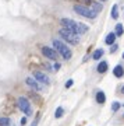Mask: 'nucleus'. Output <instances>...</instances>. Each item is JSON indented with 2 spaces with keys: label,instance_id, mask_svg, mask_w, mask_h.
<instances>
[{
  "label": "nucleus",
  "instance_id": "nucleus-23",
  "mask_svg": "<svg viewBox=\"0 0 124 126\" xmlns=\"http://www.w3.org/2000/svg\"><path fill=\"white\" fill-rule=\"evenodd\" d=\"M53 69H54V70H59V69H60V64H59V63H56V64L53 66Z\"/></svg>",
  "mask_w": 124,
  "mask_h": 126
},
{
  "label": "nucleus",
  "instance_id": "nucleus-3",
  "mask_svg": "<svg viewBox=\"0 0 124 126\" xmlns=\"http://www.w3.org/2000/svg\"><path fill=\"white\" fill-rule=\"evenodd\" d=\"M59 34H60V36H62L64 41H67L68 44H71V45H77L78 42H80V38H78V35L77 34H74L73 31H70V30H67V28H62L60 31H59Z\"/></svg>",
  "mask_w": 124,
  "mask_h": 126
},
{
  "label": "nucleus",
  "instance_id": "nucleus-15",
  "mask_svg": "<svg viewBox=\"0 0 124 126\" xmlns=\"http://www.w3.org/2000/svg\"><path fill=\"white\" fill-rule=\"evenodd\" d=\"M63 113H64V109L62 108V107H59L57 109H56V112H54V118H62L63 116Z\"/></svg>",
  "mask_w": 124,
  "mask_h": 126
},
{
  "label": "nucleus",
  "instance_id": "nucleus-25",
  "mask_svg": "<svg viewBox=\"0 0 124 126\" xmlns=\"http://www.w3.org/2000/svg\"><path fill=\"white\" fill-rule=\"evenodd\" d=\"M121 93H123V94H124V86L121 87Z\"/></svg>",
  "mask_w": 124,
  "mask_h": 126
},
{
  "label": "nucleus",
  "instance_id": "nucleus-10",
  "mask_svg": "<svg viewBox=\"0 0 124 126\" xmlns=\"http://www.w3.org/2000/svg\"><path fill=\"white\" fill-rule=\"evenodd\" d=\"M96 101H98V104H105V101H106V95H105L103 91H98L96 93Z\"/></svg>",
  "mask_w": 124,
  "mask_h": 126
},
{
  "label": "nucleus",
  "instance_id": "nucleus-11",
  "mask_svg": "<svg viewBox=\"0 0 124 126\" xmlns=\"http://www.w3.org/2000/svg\"><path fill=\"white\" fill-rule=\"evenodd\" d=\"M114 39H116V34L114 32H110V34H107L105 42H106L107 45H113V44H114Z\"/></svg>",
  "mask_w": 124,
  "mask_h": 126
},
{
  "label": "nucleus",
  "instance_id": "nucleus-2",
  "mask_svg": "<svg viewBox=\"0 0 124 126\" xmlns=\"http://www.w3.org/2000/svg\"><path fill=\"white\" fill-rule=\"evenodd\" d=\"M53 46L56 48V50H57L59 53L63 56V59H66V60H68V59H71V56H73V53H71L70 48H67L66 44H63L62 41L59 39H54L53 41Z\"/></svg>",
  "mask_w": 124,
  "mask_h": 126
},
{
  "label": "nucleus",
  "instance_id": "nucleus-20",
  "mask_svg": "<svg viewBox=\"0 0 124 126\" xmlns=\"http://www.w3.org/2000/svg\"><path fill=\"white\" fill-rule=\"evenodd\" d=\"M117 48H119V45H116V44H113V45H112V48H110V52H112V53H114L116 50H117Z\"/></svg>",
  "mask_w": 124,
  "mask_h": 126
},
{
  "label": "nucleus",
  "instance_id": "nucleus-19",
  "mask_svg": "<svg viewBox=\"0 0 124 126\" xmlns=\"http://www.w3.org/2000/svg\"><path fill=\"white\" fill-rule=\"evenodd\" d=\"M117 17H119V14H117V6H113V9H112V18H114V20H116V18H117Z\"/></svg>",
  "mask_w": 124,
  "mask_h": 126
},
{
  "label": "nucleus",
  "instance_id": "nucleus-14",
  "mask_svg": "<svg viewBox=\"0 0 124 126\" xmlns=\"http://www.w3.org/2000/svg\"><path fill=\"white\" fill-rule=\"evenodd\" d=\"M103 56V49H96L95 52H93V60H99V59Z\"/></svg>",
  "mask_w": 124,
  "mask_h": 126
},
{
  "label": "nucleus",
  "instance_id": "nucleus-12",
  "mask_svg": "<svg viewBox=\"0 0 124 126\" xmlns=\"http://www.w3.org/2000/svg\"><path fill=\"white\" fill-rule=\"evenodd\" d=\"M107 67H109V66H107V62H100L99 64H98V72L99 73H105L107 70Z\"/></svg>",
  "mask_w": 124,
  "mask_h": 126
},
{
  "label": "nucleus",
  "instance_id": "nucleus-8",
  "mask_svg": "<svg viewBox=\"0 0 124 126\" xmlns=\"http://www.w3.org/2000/svg\"><path fill=\"white\" fill-rule=\"evenodd\" d=\"M25 81H27L28 86L31 87V88H34V90H36V91H40V90H42V88H40V86L38 84V81H35L34 79H29V77H28Z\"/></svg>",
  "mask_w": 124,
  "mask_h": 126
},
{
  "label": "nucleus",
  "instance_id": "nucleus-16",
  "mask_svg": "<svg viewBox=\"0 0 124 126\" xmlns=\"http://www.w3.org/2000/svg\"><path fill=\"white\" fill-rule=\"evenodd\" d=\"M10 119L9 118H0V126H10Z\"/></svg>",
  "mask_w": 124,
  "mask_h": 126
},
{
  "label": "nucleus",
  "instance_id": "nucleus-27",
  "mask_svg": "<svg viewBox=\"0 0 124 126\" xmlns=\"http://www.w3.org/2000/svg\"><path fill=\"white\" fill-rule=\"evenodd\" d=\"M123 59H124V53H123Z\"/></svg>",
  "mask_w": 124,
  "mask_h": 126
},
{
  "label": "nucleus",
  "instance_id": "nucleus-9",
  "mask_svg": "<svg viewBox=\"0 0 124 126\" xmlns=\"http://www.w3.org/2000/svg\"><path fill=\"white\" fill-rule=\"evenodd\" d=\"M113 74H114L116 77H123V74H124V69H123V66L117 64V66L114 67V70H113Z\"/></svg>",
  "mask_w": 124,
  "mask_h": 126
},
{
  "label": "nucleus",
  "instance_id": "nucleus-24",
  "mask_svg": "<svg viewBox=\"0 0 124 126\" xmlns=\"http://www.w3.org/2000/svg\"><path fill=\"white\" fill-rule=\"evenodd\" d=\"M25 123H27V119H25V118H22V119H21V125H25Z\"/></svg>",
  "mask_w": 124,
  "mask_h": 126
},
{
  "label": "nucleus",
  "instance_id": "nucleus-5",
  "mask_svg": "<svg viewBox=\"0 0 124 126\" xmlns=\"http://www.w3.org/2000/svg\"><path fill=\"white\" fill-rule=\"evenodd\" d=\"M17 104H18V108L21 109L22 112L25 113L27 116H29V115H32V108H31V102L28 101L25 97H20V98L17 99Z\"/></svg>",
  "mask_w": 124,
  "mask_h": 126
},
{
  "label": "nucleus",
  "instance_id": "nucleus-4",
  "mask_svg": "<svg viewBox=\"0 0 124 126\" xmlns=\"http://www.w3.org/2000/svg\"><path fill=\"white\" fill-rule=\"evenodd\" d=\"M74 11L78 13L80 16H82V17H87V18H95L96 17V13H95L92 9L85 7V6H82V4H75L74 6Z\"/></svg>",
  "mask_w": 124,
  "mask_h": 126
},
{
  "label": "nucleus",
  "instance_id": "nucleus-18",
  "mask_svg": "<svg viewBox=\"0 0 124 126\" xmlns=\"http://www.w3.org/2000/svg\"><path fill=\"white\" fill-rule=\"evenodd\" d=\"M119 108H120V102H117V101H116V102L112 104V112H117V111H119Z\"/></svg>",
  "mask_w": 124,
  "mask_h": 126
},
{
  "label": "nucleus",
  "instance_id": "nucleus-17",
  "mask_svg": "<svg viewBox=\"0 0 124 126\" xmlns=\"http://www.w3.org/2000/svg\"><path fill=\"white\" fill-rule=\"evenodd\" d=\"M80 3H82V6H85V7H91L93 3V0H78Z\"/></svg>",
  "mask_w": 124,
  "mask_h": 126
},
{
  "label": "nucleus",
  "instance_id": "nucleus-22",
  "mask_svg": "<svg viewBox=\"0 0 124 126\" xmlns=\"http://www.w3.org/2000/svg\"><path fill=\"white\" fill-rule=\"evenodd\" d=\"M73 83H74V81H73V80H68V81H67V83H66V88H70V87L73 86Z\"/></svg>",
  "mask_w": 124,
  "mask_h": 126
},
{
  "label": "nucleus",
  "instance_id": "nucleus-21",
  "mask_svg": "<svg viewBox=\"0 0 124 126\" xmlns=\"http://www.w3.org/2000/svg\"><path fill=\"white\" fill-rule=\"evenodd\" d=\"M38 123H39V116H36V118H35V121L31 123V126H38Z\"/></svg>",
  "mask_w": 124,
  "mask_h": 126
},
{
  "label": "nucleus",
  "instance_id": "nucleus-7",
  "mask_svg": "<svg viewBox=\"0 0 124 126\" xmlns=\"http://www.w3.org/2000/svg\"><path fill=\"white\" fill-rule=\"evenodd\" d=\"M34 77L36 79V81H39V83H43V84H49V83H50V81H49V77L46 76L43 72H39V70L34 72Z\"/></svg>",
  "mask_w": 124,
  "mask_h": 126
},
{
  "label": "nucleus",
  "instance_id": "nucleus-1",
  "mask_svg": "<svg viewBox=\"0 0 124 126\" xmlns=\"http://www.w3.org/2000/svg\"><path fill=\"white\" fill-rule=\"evenodd\" d=\"M62 25H64V28L73 31L77 35H82L85 32H88V25L82 23H75L74 20H70V18H63L62 20Z\"/></svg>",
  "mask_w": 124,
  "mask_h": 126
},
{
  "label": "nucleus",
  "instance_id": "nucleus-6",
  "mask_svg": "<svg viewBox=\"0 0 124 126\" xmlns=\"http://www.w3.org/2000/svg\"><path fill=\"white\" fill-rule=\"evenodd\" d=\"M42 53H43L48 59H50V60H56V59H57V52H56L53 48L43 46V48H42Z\"/></svg>",
  "mask_w": 124,
  "mask_h": 126
},
{
  "label": "nucleus",
  "instance_id": "nucleus-26",
  "mask_svg": "<svg viewBox=\"0 0 124 126\" xmlns=\"http://www.w3.org/2000/svg\"><path fill=\"white\" fill-rule=\"evenodd\" d=\"M100 1H106V0H100Z\"/></svg>",
  "mask_w": 124,
  "mask_h": 126
},
{
  "label": "nucleus",
  "instance_id": "nucleus-13",
  "mask_svg": "<svg viewBox=\"0 0 124 126\" xmlns=\"http://www.w3.org/2000/svg\"><path fill=\"white\" fill-rule=\"evenodd\" d=\"M123 32H124L123 24H117V25H116V31H114L116 36H121V35H123Z\"/></svg>",
  "mask_w": 124,
  "mask_h": 126
}]
</instances>
